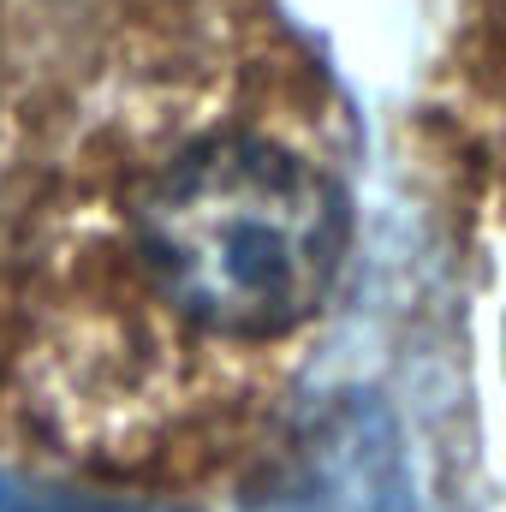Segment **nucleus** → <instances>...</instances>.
I'll use <instances>...</instances> for the list:
<instances>
[{"mask_svg":"<svg viewBox=\"0 0 506 512\" xmlns=\"http://www.w3.org/2000/svg\"><path fill=\"white\" fill-rule=\"evenodd\" d=\"M346 233V191L251 131L179 149L137 197L143 274L185 322L227 340L310 322L340 280Z\"/></svg>","mask_w":506,"mask_h":512,"instance_id":"1","label":"nucleus"},{"mask_svg":"<svg viewBox=\"0 0 506 512\" xmlns=\"http://www.w3.org/2000/svg\"><path fill=\"white\" fill-rule=\"evenodd\" d=\"M245 512H411L399 423L376 393H334L262 465Z\"/></svg>","mask_w":506,"mask_h":512,"instance_id":"2","label":"nucleus"},{"mask_svg":"<svg viewBox=\"0 0 506 512\" xmlns=\"http://www.w3.org/2000/svg\"><path fill=\"white\" fill-rule=\"evenodd\" d=\"M0 512H161V507H126L102 495H72V489H42L24 477H0Z\"/></svg>","mask_w":506,"mask_h":512,"instance_id":"3","label":"nucleus"}]
</instances>
